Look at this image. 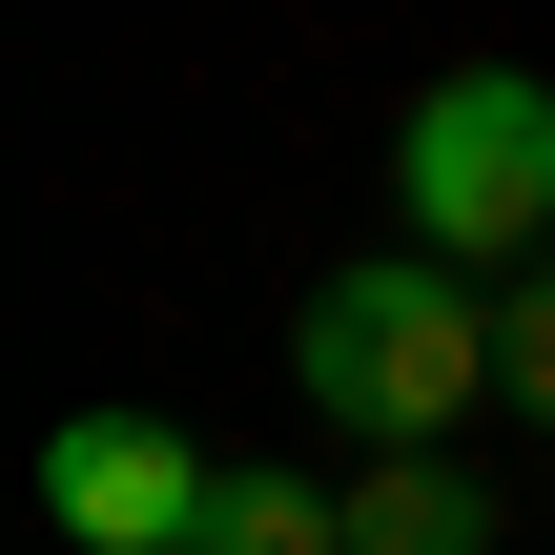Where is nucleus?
Wrapping results in <instances>:
<instances>
[{"mask_svg": "<svg viewBox=\"0 0 555 555\" xmlns=\"http://www.w3.org/2000/svg\"><path fill=\"white\" fill-rule=\"evenodd\" d=\"M288 391H309L350 453H453V412L494 391V309H474V268H433V247L330 268V288L288 309Z\"/></svg>", "mask_w": 555, "mask_h": 555, "instance_id": "obj_1", "label": "nucleus"}, {"mask_svg": "<svg viewBox=\"0 0 555 555\" xmlns=\"http://www.w3.org/2000/svg\"><path fill=\"white\" fill-rule=\"evenodd\" d=\"M391 206H412L433 268H535L555 247V82L535 62H453L391 124Z\"/></svg>", "mask_w": 555, "mask_h": 555, "instance_id": "obj_2", "label": "nucleus"}, {"mask_svg": "<svg viewBox=\"0 0 555 555\" xmlns=\"http://www.w3.org/2000/svg\"><path fill=\"white\" fill-rule=\"evenodd\" d=\"M206 494H227V474H206L165 412H62V433H41V535L62 555H185Z\"/></svg>", "mask_w": 555, "mask_h": 555, "instance_id": "obj_3", "label": "nucleus"}, {"mask_svg": "<svg viewBox=\"0 0 555 555\" xmlns=\"http://www.w3.org/2000/svg\"><path fill=\"white\" fill-rule=\"evenodd\" d=\"M350 555H494L474 453H371V474H350Z\"/></svg>", "mask_w": 555, "mask_h": 555, "instance_id": "obj_4", "label": "nucleus"}, {"mask_svg": "<svg viewBox=\"0 0 555 555\" xmlns=\"http://www.w3.org/2000/svg\"><path fill=\"white\" fill-rule=\"evenodd\" d=\"M185 555H350V474H227Z\"/></svg>", "mask_w": 555, "mask_h": 555, "instance_id": "obj_5", "label": "nucleus"}, {"mask_svg": "<svg viewBox=\"0 0 555 555\" xmlns=\"http://www.w3.org/2000/svg\"><path fill=\"white\" fill-rule=\"evenodd\" d=\"M494 412H535V433H555V268L494 288Z\"/></svg>", "mask_w": 555, "mask_h": 555, "instance_id": "obj_6", "label": "nucleus"}]
</instances>
